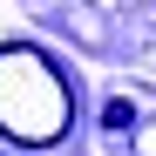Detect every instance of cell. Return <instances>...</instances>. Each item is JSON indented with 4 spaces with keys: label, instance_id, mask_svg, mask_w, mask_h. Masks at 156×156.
<instances>
[{
    "label": "cell",
    "instance_id": "6da1fadb",
    "mask_svg": "<svg viewBox=\"0 0 156 156\" xmlns=\"http://www.w3.org/2000/svg\"><path fill=\"white\" fill-rule=\"evenodd\" d=\"M75 122V88L68 75L27 41L0 48V136H14L20 149H55Z\"/></svg>",
    "mask_w": 156,
    "mask_h": 156
}]
</instances>
